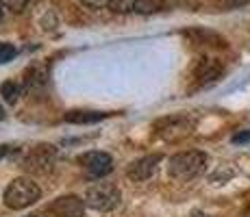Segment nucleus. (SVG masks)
Listing matches in <instances>:
<instances>
[{
    "label": "nucleus",
    "mask_w": 250,
    "mask_h": 217,
    "mask_svg": "<svg viewBox=\"0 0 250 217\" xmlns=\"http://www.w3.org/2000/svg\"><path fill=\"white\" fill-rule=\"evenodd\" d=\"M42 196V189L37 187V182H33L31 178L22 176V178H16V180L9 182V187L4 189V206L7 209H13V211H22L26 206L35 204Z\"/></svg>",
    "instance_id": "obj_1"
},
{
    "label": "nucleus",
    "mask_w": 250,
    "mask_h": 217,
    "mask_svg": "<svg viewBox=\"0 0 250 217\" xmlns=\"http://www.w3.org/2000/svg\"><path fill=\"white\" fill-rule=\"evenodd\" d=\"M205 165H207L205 152H198V150L179 152L170 158V163H167V174H170V178H174V180L185 182V180L196 178L198 174H203Z\"/></svg>",
    "instance_id": "obj_2"
},
{
    "label": "nucleus",
    "mask_w": 250,
    "mask_h": 217,
    "mask_svg": "<svg viewBox=\"0 0 250 217\" xmlns=\"http://www.w3.org/2000/svg\"><path fill=\"white\" fill-rule=\"evenodd\" d=\"M55 163H57V148L52 143H37L22 158V170L26 174L46 176V174L52 172Z\"/></svg>",
    "instance_id": "obj_3"
},
{
    "label": "nucleus",
    "mask_w": 250,
    "mask_h": 217,
    "mask_svg": "<svg viewBox=\"0 0 250 217\" xmlns=\"http://www.w3.org/2000/svg\"><path fill=\"white\" fill-rule=\"evenodd\" d=\"M194 126L196 122L191 118H187V115H170V118H161L155 122V135L163 141H170V143H176L181 141V139L189 137L191 133H194Z\"/></svg>",
    "instance_id": "obj_4"
},
{
    "label": "nucleus",
    "mask_w": 250,
    "mask_h": 217,
    "mask_svg": "<svg viewBox=\"0 0 250 217\" xmlns=\"http://www.w3.org/2000/svg\"><path fill=\"white\" fill-rule=\"evenodd\" d=\"M120 200H122V194L111 182H96L85 191V204L94 211H100V213L113 211L120 204Z\"/></svg>",
    "instance_id": "obj_5"
},
{
    "label": "nucleus",
    "mask_w": 250,
    "mask_h": 217,
    "mask_svg": "<svg viewBox=\"0 0 250 217\" xmlns=\"http://www.w3.org/2000/svg\"><path fill=\"white\" fill-rule=\"evenodd\" d=\"M79 163L83 165V170L87 172L91 178H103V176H107V174L113 170L111 154L100 152V150H91V152L81 154Z\"/></svg>",
    "instance_id": "obj_6"
},
{
    "label": "nucleus",
    "mask_w": 250,
    "mask_h": 217,
    "mask_svg": "<svg viewBox=\"0 0 250 217\" xmlns=\"http://www.w3.org/2000/svg\"><path fill=\"white\" fill-rule=\"evenodd\" d=\"M161 158H163V157H161L159 152H157V154H148V157L137 158V161H133L131 165L126 167V176L131 178V180H135V182H144V180H148V178L155 176V172H157V167H159Z\"/></svg>",
    "instance_id": "obj_7"
},
{
    "label": "nucleus",
    "mask_w": 250,
    "mask_h": 217,
    "mask_svg": "<svg viewBox=\"0 0 250 217\" xmlns=\"http://www.w3.org/2000/svg\"><path fill=\"white\" fill-rule=\"evenodd\" d=\"M85 206V200H81L79 196H61L50 202L48 211L55 217H83Z\"/></svg>",
    "instance_id": "obj_8"
},
{
    "label": "nucleus",
    "mask_w": 250,
    "mask_h": 217,
    "mask_svg": "<svg viewBox=\"0 0 250 217\" xmlns=\"http://www.w3.org/2000/svg\"><path fill=\"white\" fill-rule=\"evenodd\" d=\"M224 67L218 59H200L198 65H196V79H198L200 85H209L215 83V80L222 76Z\"/></svg>",
    "instance_id": "obj_9"
},
{
    "label": "nucleus",
    "mask_w": 250,
    "mask_h": 217,
    "mask_svg": "<svg viewBox=\"0 0 250 217\" xmlns=\"http://www.w3.org/2000/svg\"><path fill=\"white\" fill-rule=\"evenodd\" d=\"M104 118H109V113H103V111H83V109L68 111L63 115V119L68 124H96V122H103Z\"/></svg>",
    "instance_id": "obj_10"
},
{
    "label": "nucleus",
    "mask_w": 250,
    "mask_h": 217,
    "mask_svg": "<svg viewBox=\"0 0 250 217\" xmlns=\"http://www.w3.org/2000/svg\"><path fill=\"white\" fill-rule=\"evenodd\" d=\"M185 35L191 37L194 43H203V46H215V48H227V39H224V37H220L218 33L196 28V31H187Z\"/></svg>",
    "instance_id": "obj_11"
},
{
    "label": "nucleus",
    "mask_w": 250,
    "mask_h": 217,
    "mask_svg": "<svg viewBox=\"0 0 250 217\" xmlns=\"http://www.w3.org/2000/svg\"><path fill=\"white\" fill-rule=\"evenodd\" d=\"M166 9V0H135L133 13H157Z\"/></svg>",
    "instance_id": "obj_12"
},
{
    "label": "nucleus",
    "mask_w": 250,
    "mask_h": 217,
    "mask_svg": "<svg viewBox=\"0 0 250 217\" xmlns=\"http://www.w3.org/2000/svg\"><path fill=\"white\" fill-rule=\"evenodd\" d=\"M0 96H2L4 102L16 104L18 98H20V85L13 83V80H4V83L0 85Z\"/></svg>",
    "instance_id": "obj_13"
},
{
    "label": "nucleus",
    "mask_w": 250,
    "mask_h": 217,
    "mask_svg": "<svg viewBox=\"0 0 250 217\" xmlns=\"http://www.w3.org/2000/svg\"><path fill=\"white\" fill-rule=\"evenodd\" d=\"M18 55V48L9 41H0V65L2 63H9L13 57Z\"/></svg>",
    "instance_id": "obj_14"
},
{
    "label": "nucleus",
    "mask_w": 250,
    "mask_h": 217,
    "mask_svg": "<svg viewBox=\"0 0 250 217\" xmlns=\"http://www.w3.org/2000/svg\"><path fill=\"white\" fill-rule=\"evenodd\" d=\"M0 7L11 13H22L28 7V0H0Z\"/></svg>",
    "instance_id": "obj_15"
},
{
    "label": "nucleus",
    "mask_w": 250,
    "mask_h": 217,
    "mask_svg": "<svg viewBox=\"0 0 250 217\" xmlns=\"http://www.w3.org/2000/svg\"><path fill=\"white\" fill-rule=\"evenodd\" d=\"M233 143H250V130H244V133H237L233 135V139H230Z\"/></svg>",
    "instance_id": "obj_16"
},
{
    "label": "nucleus",
    "mask_w": 250,
    "mask_h": 217,
    "mask_svg": "<svg viewBox=\"0 0 250 217\" xmlns=\"http://www.w3.org/2000/svg\"><path fill=\"white\" fill-rule=\"evenodd\" d=\"M87 7H91V9H103V7H109V2L111 0H83Z\"/></svg>",
    "instance_id": "obj_17"
},
{
    "label": "nucleus",
    "mask_w": 250,
    "mask_h": 217,
    "mask_svg": "<svg viewBox=\"0 0 250 217\" xmlns=\"http://www.w3.org/2000/svg\"><path fill=\"white\" fill-rule=\"evenodd\" d=\"M248 0H222V7L224 9H237V7H244Z\"/></svg>",
    "instance_id": "obj_18"
},
{
    "label": "nucleus",
    "mask_w": 250,
    "mask_h": 217,
    "mask_svg": "<svg viewBox=\"0 0 250 217\" xmlns=\"http://www.w3.org/2000/svg\"><path fill=\"white\" fill-rule=\"evenodd\" d=\"M13 152V146H9V143H0V161H2L7 154Z\"/></svg>",
    "instance_id": "obj_19"
},
{
    "label": "nucleus",
    "mask_w": 250,
    "mask_h": 217,
    "mask_svg": "<svg viewBox=\"0 0 250 217\" xmlns=\"http://www.w3.org/2000/svg\"><path fill=\"white\" fill-rule=\"evenodd\" d=\"M239 217H250V206H248V209H244V211H242V215H239Z\"/></svg>",
    "instance_id": "obj_20"
},
{
    "label": "nucleus",
    "mask_w": 250,
    "mask_h": 217,
    "mask_svg": "<svg viewBox=\"0 0 250 217\" xmlns=\"http://www.w3.org/2000/svg\"><path fill=\"white\" fill-rule=\"evenodd\" d=\"M4 115H7V113H4V109H2V104H0V119H4Z\"/></svg>",
    "instance_id": "obj_21"
},
{
    "label": "nucleus",
    "mask_w": 250,
    "mask_h": 217,
    "mask_svg": "<svg viewBox=\"0 0 250 217\" xmlns=\"http://www.w3.org/2000/svg\"><path fill=\"white\" fill-rule=\"evenodd\" d=\"M191 217H207V215H203L200 211H194V215H191Z\"/></svg>",
    "instance_id": "obj_22"
},
{
    "label": "nucleus",
    "mask_w": 250,
    "mask_h": 217,
    "mask_svg": "<svg viewBox=\"0 0 250 217\" xmlns=\"http://www.w3.org/2000/svg\"><path fill=\"white\" fill-rule=\"evenodd\" d=\"M0 22H2V9H0Z\"/></svg>",
    "instance_id": "obj_23"
}]
</instances>
